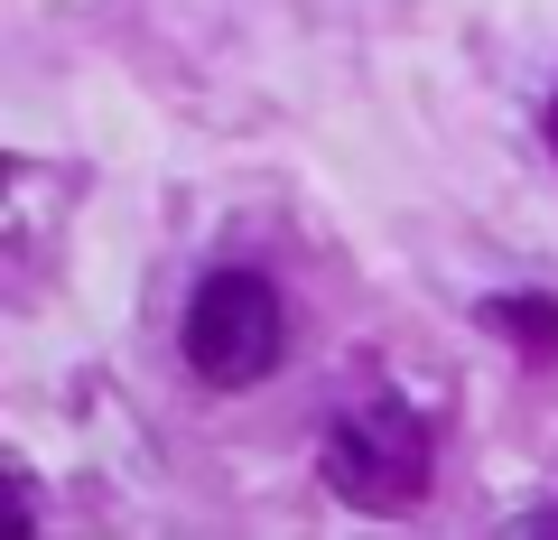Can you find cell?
<instances>
[{
    "mask_svg": "<svg viewBox=\"0 0 558 540\" xmlns=\"http://www.w3.org/2000/svg\"><path fill=\"white\" fill-rule=\"evenodd\" d=\"M438 476V439L400 392H363L354 410H336L326 429V484L354 513H418Z\"/></svg>",
    "mask_w": 558,
    "mask_h": 540,
    "instance_id": "1",
    "label": "cell"
},
{
    "mask_svg": "<svg viewBox=\"0 0 558 540\" xmlns=\"http://www.w3.org/2000/svg\"><path fill=\"white\" fill-rule=\"evenodd\" d=\"M178 336H186L196 382H215V392H252V382H270L279 345H289V308H279V289L260 280V271H205Z\"/></svg>",
    "mask_w": 558,
    "mask_h": 540,
    "instance_id": "2",
    "label": "cell"
},
{
    "mask_svg": "<svg viewBox=\"0 0 558 540\" xmlns=\"http://www.w3.org/2000/svg\"><path fill=\"white\" fill-rule=\"evenodd\" d=\"M484 326L521 363H558V299H484Z\"/></svg>",
    "mask_w": 558,
    "mask_h": 540,
    "instance_id": "3",
    "label": "cell"
},
{
    "mask_svg": "<svg viewBox=\"0 0 558 540\" xmlns=\"http://www.w3.org/2000/svg\"><path fill=\"white\" fill-rule=\"evenodd\" d=\"M494 540H558V503H539V513H521V521H502Z\"/></svg>",
    "mask_w": 558,
    "mask_h": 540,
    "instance_id": "4",
    "label": "cell"
},
{
    "mask_svg": "<svg viewBox=\"0 0 558 540\" xmlns=\"http://www.w3.org/2000/svg\"><path fill=\"white\" fill-rule=\"evenodd\" d=\"M0 540H28V484H10V531Z\"/></svg>",
    "mask_w": 558,
    "mask_h": 540,
    "instance_id": "5",
    "label": "cell"
},
{
    "mask_svg": "<svg viewBox=\"0 0 558 540\" xmlns=\"http://www.w3.org/2000/svg\"><path fill=\"white\" fill-rule=\"evenodd\" d=\"M549 149H558V103H549Z\"/></svg>",
    "mask_w": 558,
    "mask_h": 540,
    "instance_id": "6",
    "label": "cell"
}]
</instances>
